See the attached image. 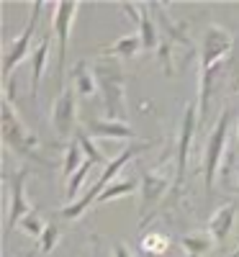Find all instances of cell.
Listing matches in <instances>:
<instances>
[{
  "instance_id": "20",
  "label": "cell",
  "mask_w": 239,
  "mask_h": 257,
  "mask_svg": "<svg viewBox=\"0 0 239 257\" xmlns=\"http://www.w3.org/2000/svg\"><path fill=\"white\" fill-rule=\"evenodd\" d=\"M137 188H139L137 180H116V183H111V185L100 193L98 203H108V201H113V198H118V196H132Z\"/></svg>"
},
{
  "instance_id": "6",
  "label": "cell",
  "mask_w": 239,
  "mask_h": 257,
  "mask_svg": "<svg viewBox=\"0 0 239 257\" xmlns=\"http://www.w3.org/2000/svg\"><path fill=\"white\" fill-rule=\"evenodd\" d=\"M75 95L77 93L70 85V88H64L59 93V98L52 105V128L62 139H67L75 132V126H77V100H75Z\"/></svg>"
},
{
  "instance_id": "12",
  "label": "cell",
  "mask_w": 239,
  "mask_h": 257,
  "mask_svg": "<svg viewBox=\"0 0 239 257\" xmlns=\"http://www.w3.org/2000/svg\"><path fill=\"white\" fill-rule=\"evenodd\" d=\"M88 137H100V139H134V128L129 126L126 121H90L88 123Z\"/></svg>"
},
{
  "instance_id": "19",
  "label": "cell",
  "mask_w": 239,
  "mask_h": 257,
  "mask_svg": "<svg viewBox=\"0 0 239 257\" xmlns=\"http://www.w3.org/2000/svg\"><path fill=\"white\" fill-rule=\"evenodd\" d=\"M95 167V162L93 160H88L85 157V162H82V167L77 170V173L70 178V185H67V190H64V196H67V201L70 203H75V196L80 193V188H82V183L88 180V175H90V170Z\"/></svg>"
},
{
  "instance_id": "26",
  "label": "cell",
  "mask_w": 239,
  "mask_h": 257,
  "mask_svg": "<svg viewBox=\"0 0 239 257\" xmlns=\"http://www.w3.org/2000/svg\"><path fill=\"white\" fill-rule=\"evenodd\" d=\"M113 257H132V252H129L124 244H116L113 247Z\"/></svg>"
},
{
  "instance_id": "5",
  "label": "cell",
  "mask_w": 239,
  "mask_h": 257,
  "mask_svg": "<svg viewBox=\"0 0 239 257\" xmlns=\"http://www.w3.org/2000/svg\"><path fill=\"white\" fill-rule=\"evenodd\" d=\"M198 118H201V111H198V103H190L185 113H183V126H180V137H178V149H175V185H172V193L183 190V180H185V170H188V157H190V142H193V134L198 128Z\"/></svg>"
},
{
  "instance_id": "13",
  "label": "cell",
  "mask_w": 239,
  "mask_h": 257,
  "mask_svg": "<svg viewBox=\"0 0 239 257\" xmlns=\"http://www.w3.org/2000/svg\"><path fill=\"white\" fill-rule=\"evenodd\" d=\"M70 80H72L75 93L82 95V98H93L98 93V80H95V72H93V67L88 62L80 59L72 67V72H70Z\"/></svg>"
},
{
  "instance_id": "16",
  "label": "cell",
  "mask_w": 239,
  "mask_h": 257,
  "mask_svg": "<svg viewBox=\"0 0 239 257\" xmlns=\"http://www.w3.org/2000/svg\"><path fill=\"white\" fill-rule=\"evenodd\" d=\"M147 147H152V142H149V144H144V142H142V144H132V147H126L124 152H118L111 162H108V165L103 167V173H100V178H98V180L108 188V185L113 183V178L118 175V170H124V165H126L129 160H134V157L142 152V149H147Z\"/></svg>"
},
{
  "instance_id": "23",
  "label": "cell",
  "mask_w": 239,
  "mask_h": 257,
  "mask_svg": "<svg viewBox=\"0 0 239 257\" xmlns=\"http://www.w3.org/2000/svg\"><path fill=\"white\" fill-rule=\"evenodd\" d=\"M18 226L24 229L26 234H31V237H41V234H44V229H47V221H41L39 211L34 208L31 213H26V216L18 221Z\"/></svg>"
},
{
  "instance_id": "27",
  "label": "cell",
  "mask_w": 239,
  "mask_h": 257,
  "mask_svg": "<svg viewBox=\"0 0 239 257\" xmlns=\"http://www.w3.org/2000/svg\"><path fill=\"white\" fill-rule=\"evenodd\" d=\"M21 257H36V252H26V254H21Z\"/></svg>"
},
{
  "instance_id": "11",
  "label": "cell",
  "mask_w": 239,
  "mask_h": 257,
  "mask_svg": "<svg viewBox=\"0 0 239 257\" xmlns=\"http://www.w3.org/2000/svg\"><path fill=\"white\" fill-rule=\"evenodd\" d=\"M124 11L134 18L139 26V39L142 49H160V36H157V24L149 16V6H137V3H124Z\"/></svg>"
},
{
  "instance_id": "4",
  "label": "cell",
  "mask_w": 239,
  "mask_h": 257,
  "mask_svg": "<svg viewBox=\"0 0 239 257\" xmlns=\"http://www.w3.org/2000/svg\"><path fill=\"white\" fill-rule=\"evenodd\" d=\"M229 123H231V111L224 108L216 126L211 128V134L203 144V178H206V190H213V180L216 173H219V165L224 160L226 152V144H229Z\"/></svg>"
},
{
  "instance_id": "30",
  "label": "cell",
  "mask_w": 239,
  "mask_h": 257,
  "mask_svg": "<svg viewBox=\"0 0 239 257\" xmlns=\"http://www.w3.org/2000/svg\"><path fill=\"white\" fill-rule=\"evenodd\" d=\"M236 175H239V165H236Z\"/></svg>"
},
{
  "instance_id": "21",
  "label": "cell",
  "mask_w": 239,
  "mask_h": 257,
  "mask_svg": "<svg viewBox=\"0 0 239 257\" xmlns=\"http://www.w3.org/2000/svg\"><path fill=\"white\" fill-rule=\"evenodd\" d=\"M82 162H85V157H82V147H80V142L75 139V142H70V147H67V157H64L62 173L67 175V178H72L77 170L82 167Z\"/></svg>"
},
{
  "instance_id": "14",
  "label": "cell",
  "mask_w": 239,
  "mask_h": 257,
  "mask_svg": "<svg viewBox=\"0 0 239 257\" xmlns=\"http://www.w3.org/2000/svg\"><path fill=\"white\" fill-rule=\"evenodd\" d=\"M234 216H236V206H234V203L221 206V208L211 216V221H208V234H211L213 242H226V237L231 234Z\"/></svg>"
},
{
  "instance_id": "25",
  "label": "cell",
  "mask_w": 239,
  "mask_h": 257,
  "mask_svg": "<svg viewBox=\"0 0 239 257\" xmlns=\"http://www.w3.org/2000/svg\"><path fill=\"white\" fill-rule=\"evenodd\" d=\"M77 142H80V147H82V152H85V157H88V160H93L95 165H100V162H103V165H108V162H105V157L95 149V144H93V139H90L88 134H85V137L80 134V137H77Z\"/></svg>"
},
{
  "instance_id": "28",
  "label": "cell",
  "mask_w": 239,
  "mask_h": 257,
  "mask_svg": "<svg viewBox=\"0 0 239 257\" xmlns=\"http://www.w3.org/2000/svg\"><path fill=\"white\" fill-rule=\"evenodd\" d=\"M93 257H100V252H98V247H95V252H93Z\"/></svg>"
},
{
  "instance_id": "3",
  "label": "cell",
  "mask_w": 239,
  "mask_h": 257,
  "mask_svg": "<svg viewBox=\"0 0 239 257\" xmlns=\"http://www.w3.org/2000/svg\"><path fill=\"white\" fill-rule=\"evenodd\" d=\"M3 142L18 157L31 160V162H47L36 155V137L31 132H26L21 116H16L13 100H8V98L3 100Z\"/></svg>"
},
{
  "instance_id": "9",
  "label": "cell",
  "mask_w": 239,
  "mask_h": 257,
  "mask_svg": "<svg viewBox=\"0 0 239 257\" xmlns=\"http://www.w3.org/2000/svg\"><path fill=\"white\" fill-rule=\"evenodd\" d=\"M80 6L77 3H54V18L52 26L57 34V44H59V70L64 67V59H67V44H70V31L75 24Z\"/></svg>"
},
{
  "instance_id": "22",
  "label": "cell",
  "mask_w": 239,
  "mask_h": 257,
  "mask_svg": "<svg viewBox=\"0 0 239 257\" xmlns=\"http://www.w3.org/2000/svg\"><path fill=\"white\" fill-rule=\"evenodd\" d=\"M142 249L149 252V254H165L170 249V237L167 234H160V231L144 234L142 237Z\"/></svg>"
},
{
  "instance_id": "1",
  "label": "cell",
  "mask_w": 239,
  "mask_h": 257,
  "mask_svg": "<svg viewBox=\"0 0 239 257\" xmlns=\"http://www.w3.org/2000/svg\"><path fill=\"white\" fill-rule=\"evenodd\" d=\"M234 47V39L221 26H208L203 34V47H201V82H198V111L206 116L208 111V98H211V85L216 70L224 64Z\"/></svg>"
},
{
  "instance_id": "10",
  "label": "cell",
  "mask_w": 239,
  "mask_h": 257,
  "mask_svg": "<svg viewBox=\"0 0 239 257\" xmlns=\"http://www.w3.org/2000/svg\"><path fill=\"white\" fill-rule=\"evenodd\" d=\"M26 178H29V170H18V173L11 178V216H8V229L18 226V221L26 216V213L34 211V206L26 198Z\"/></svg>"
},
{
  "instance_id": "18",
  "label": "cell",
  "mask_w": 239,
  "mask_h": 257,
  "mask_svg": "<svg viewBox=\"0 0 239 257\" xmlns=\"http://www.w3.org/2000/svg\"><path fill=\"white\" fill-rule=\"evenodd\" d=\"M180 244L188 252V257H201L211 249V234H188L180 239Z\"/></svg>"
},
{
  "instance_id": "8",
  "label": "cell",
  "mask_w": 239,
  "mask_h": 257,
  "mask_svg": "<svg viewBox=\"0 0 239 257\" xmlns=\"http://www.w3.org/2000/svg\"><path fill=\"white\" fill-rule=\"evenodd\" d=\"M41 13V3H31V16H29V24L24 29V34H21L16 41H13V47L6 52V62H3V77L11 80V72L18 67L21 62L26 59L29 54V47H31V39H34V31H36V18Z\"/></svg>"
},
{
  "instance_id": "24",
  "label": "cell",
  "mask_w": 239,
  "mask_h": 257,
  "mask_svg": "<svg viewBox=\"0 0 239 257\" xmlns=\"http://www.w3.org/2000/svg\"><path fill=\"white\" fill-rule=\"evenodd\" d=\"M57 242H59V229H57V224H47V229H44V234L39 237V252H52L54 247H57Z\"/></svg>"
},
{
  "instance_id": "7",
  "label": "cell",
  "mask_w": 239,
  "mask_h": 257,
  "mask_svg": "<svg viewBox=\"0 0 239 257\" xmlns=\"http://www.w3.org/2000/svg\"><path fill=\"white\" fill-rule=\"evenodd\" d=\"M167 185H170V180H167L165 173H160V170H149V173L142 175V185H139V190H142V208H139L142 211V226L147 224V219L152 213L157 211L160 201L167 193Z\"/></svg>"
},
{
  "instance_id": "15",
  "label": "cell",
  "mask_w": 239,
  "mask_h": 257,
  "mask_svg": "<svg viewBox=\"0 0 239 257\" xmlns=\"http://www.w3.org/2000/svg\"><path fill=\"white\" fill-rule=\"evenodd\" d=\"M49 49H52V39L41 36V41L31 52V59H29L31 62V98H36V93H39V85H41V75H44V67H47Z\"/></svg>"
},
{
  "instance_id": "17",
  "label": "cell",
  "mask_w": 239,
  "mask_h": 257,
  "mask_svg": "<svg viewBox=\"0 0 239 257\" xmlns=\"http://www.w3.org/2000/svg\"><path fill=\"white\" fill-rule=\"evenodd\" d=\"M142 49V39H139V34H129V36H121L113 47H108V49H103V57H108V59H113V57H134L137 52Z\"/></svg>"
},
{
  "instance_id": "2",
  "label": "cell",
  "mask_w": 239,
  "mask_h": 257,
  "mask_svg": "<svg viewBox=\"0 0 239 257\" xmlns=\"http://www.w3.org/2000/svg\"><path fill=\"white\" fill-rule=\"evenodd\" d=\"M98 80V93L103 95L105 118L111 121H126V75L116 59H103L93 67Z\"/></svg>"
},
{
  "instance_id": "29",
  "label": "cell",
  "mask_w": 239,
  "mask_h": 257,
  "mask_svg": "<svg viewBox=\"0 0 239 257\" xmlns=\"http://www.w3.org/2000/svg\"><path fill=\"white\" fill-rule=\"evenodd\" d=\"M231 257H239V249H236V252H234V254H231Z\"/></svg>"
}]
</instances>
